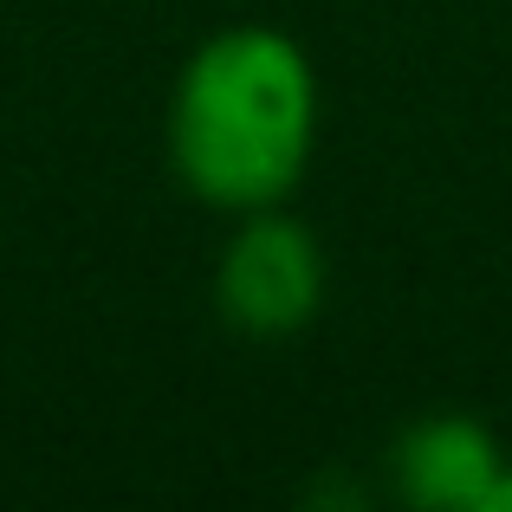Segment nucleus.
I'll list each match as a JSON object with an SVG mask.
<instances>
[{
	"label": "nucleus",
	"mask_w": 512,
	"mask_h": 512,
	"mask_svg": "<svg viewBox=\"0 0 512 512\" xmlns=\"http://www.w3.org/2000/svg\"><path fill=\"white\" fill-rule=\"evenodd\" d=\"M325 85L299 33L273 20L214 26L175 65L163 150L188 201L208 214H253L299 195L318 156Z\"/></svg>",
	"instance_id": "nucleus-1"
},
{
	"label": "nucleus",
	"mask_w": 512,
	"mask_h": 512,
	"mask_svg": "<svg viewBox=\"0 0 512 512\" xmlns=\"http://www.w3.org/2000/svg\"><path fill=\"white\" fill-rule=\"evenodd\" d=\"M331 292V260L325 240L279 201V208L234 214L214 260V312L234 338L279 344L318 325Z\"/></svg>",
	"instance_id": "nucleus-2"
},
{
	"label": "nucleus",
	"mask_w": 512,
	"mask_h": 512,
	"mask_svg": "<svg viewBox=\"0 0 512 512\" xmlns=\"http://www.w3.org/2000/svg\"><path fill=\"white\" fill-rule=\"evenodd\" d=\"M512 454L500 448L480 415L467 409H435V415H415L396 441H389V493L415 512H480L487 487L500 480V467Z\"/></svg>",
	"instance_id": "nucleus-3"
},
{
	"label": "nucleus",
	"mask_w": 512,
	"mask_h": 512,
	"mask_svg": "<svg viewBox=\"0 0 512 512\" xmlns=\"http://www.w3.org/2000/svg\"><path fill=\"white\" fill-rule=\"evenodd\" d=\"M480 512H512V461L500 467V480L487 487V500H480Z\"/></svg>",
	"instance_id": "nucleus-4"
}]
</instances>
